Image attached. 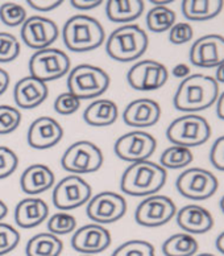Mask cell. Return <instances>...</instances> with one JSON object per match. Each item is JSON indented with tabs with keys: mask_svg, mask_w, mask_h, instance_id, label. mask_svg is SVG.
I'll list each match as a JSON object with an SVG mask.
<instances>
[{
	"mask_svg": "<svg viewBox=\"0 0 224 256\" xmlns=\"http://www.w3.org/2000/svg\"><path fill=\"white\" fill-rule=\"evenodd\" d=\"M177 208L172 198L166 196H149L139 204L135 212V220L140 226L160 227L176 216Z\"/></svg>",
	"mask_w": 224,
	"mask_h": 256,
	"instance_id": "7c38bea8",
	"label": "cell"
},
{
	"mask_svg": "<svg viewBox=\"0 0 224 256\" xmlns=\"http://www.w3.org/2000/svg\"><path fill=\"white\" fill-rule=\"evenodd\" d=\"M103 161V154L99 146L88 140H79L65 150L61 158V165L66 172L78 176L99 170Z\"/></svg>",
	"mask_w": 224,
	"mask_h": 256,
	"instance_id": "52a82bcc",
	"label": "cell"
},
{
	"mask_svg": "<svg viewBox=\"0 0 224 256\" xmlns=\"http://www.w3.org/2000/svg\"><path fill=\"white\" fill-rule=\"evenodd\" d=\"M217 248L219 252H222L224 255V231L222 232L217 239Z\"/></svg>",
	"mask_w": 224,
	"mask_h": 256,
	"instance_id": "7dc6e473",
	"label": "cell"
},
{
	"mask_svg": "<svg viewBox=\"0 0 224 256\" xmlns=\"http://www.w3.org/2000/svg\"><path fill=\"white\" fill-rule=\"evenodd\" d=\"M81 107V99L66 92L59 94L54 100V111L59 115H71L75 114Z\"/></svg>",
	"mask_w": 224,
	"mask_h": 256,
	"instance_id": "8d00e7d4",
	"label": "cell"
},
{
	"mask_svg": "<svg viewBox=\"0 0 224 256\" xmlns=\"http://www.w3.org/2000/svg\"><path fill=\"white\" fill-rule=\"evenodd\" d=\"M21 52L20 41L8 32H0V64L12 62Z\"/></svg>",
	"mask_w": 224,
	"mask_h": 256,
	"instance_id": "836d02e7",
	"label": "cell"
},
{
	"mask_svg": "<svg viewBox=\"0 0 224 256\" xmlns=\"http://www.w3.org/2000/svg\"><path fill=\"white\" fill-rule=\"evenodd\" d=\"M110 231L98 224H90L78 228L71 236V247L82 255H94L106 251L111 246Z\"/></svg>",
	"mask_w": 224,
	"mask_h": 256,
	"instance_id": "2e32d148",
	"label": "cell"
},
{
	"mask_svg": "<svg viewBox=\"0 0 224 256\" xmlns=\"http://www.w3.org/2000/svg\"><path fill=\"white\" fill-rule=\"evenodd\" d=\"M8 86H9V74L3 68H0V96H3L7 92Z\"/></svg>",
	"mask_w": 224,
	"mask_h": 256,
	"instance_id": "ee69618b",
	"label": "cell"
},
{
	"mask_svg": "<svg viewBox=\"0 0 224 256\" xmlns=\"http://www.w3.org/2000/svg\"><path fill=\"white\" fill-rule=\"evenodd\" d=\"M215 80L217 82H221V84H224V64L219 65L217 68V74H215Z\"/></svg>",
	"mask_w": 224,
	"mask_h": 256,
	"instance_id": "bcb514c9",
	"label": "cell"
},
{
	"mask_svg": "<svg viewBox=\"0 0 224 256\" xmlns=\"http://www.w3.org/2000/svg\"><path fill=\"white\" fill-rule=\"evenodd\" d=\"M127 212V201L115 192H100L90 198L86 214L94 224H110L121 220Z\"/></svg>",
	"mask_w": 224,
	"mask_h": 256,
	"instance_id": "30bf717a",
	"label": "cell"
},
{
	"mask_svg": "<svg viewBox=\"0 0 224 256\" xmlns=\"http://www.w3.org/2000/svg\"><path fill=\"white\" fill-rule=\"evenodd\" d=\"M190 61L198 68H218L224 64V37L207 34L198 38L190 49Z\"/></svg>",
	"mask_w": 224,
	"mask_h": 256,
	"instance_id": "e0dca14e",
	"label": "cell"
},
{
	"mask_svg": "<svg viewBox=\"0 0 224 256\" xmlns=\"http://www.w3.org/2000/svg\"><path fill=\"white\" fill-rule=\"evenodd\" d=\"M173 76L176 78H188L190 76V68L186 64H178L173 68Z\"/></svg>",
	"mask_w": 224,
	"mask_h": 256,
	"instance_id": "7bdbcfd3",
	"label": "cell"
},
{
	"mask_svg": "<svg viewBox=\"0 0 224 256\" xmlns=\"http://www.w3.org/2000/svg\"><path fill=\"white\" fill-rule=\"evenodd\" d=\"M176 216L178 226L188 234H205L214 226L211 212L199 205H186Z\"/></svg>",
	"mask_w": 224,
	"mask_h": 256,
	"instance_id": "44dd1931",
	"label": "cell"
},
{
	"mask_svg": "<svg viewBox=\"0 0 224 256\" xmlns=\"http://www.w3.org/2000/svg\"><path fill=\"white\" fill-rule=\"evenodd\" d=\"M63 128L50 116H40L32 122L26 140L34 150H49L62 140Z\"/></svg>",
	"mask_w": 224,
	"mask_h": 256,
	"instance_id": "ac0fdd59",
	"label": "cell"
},
{
	"mask_svg": "<svg viewBox=\"0 0 224 256\" xmlns=\"http://www.w3.org/2000/svg\"><path fill=\"white\" fill-rule=\"evenodd\" d=\"M75 227H77L75 216L66 212H55L48 220L49 232L57 235V236L71 234L73 231H75Z\"/></svg>",
	"mask_w": 224,
	"mask_h": 256,
	"instance_id": "4dcf8cb0",
	"label": "cell"
},
{
	"mask_svg": "<svg viewBox=\"0 0 224 256\" xmlns=\"http://www.w3.org/2000/svg\"><path fill=\"white\" fill-rule=\"evenodd\" d=\"M210 161L214 165V168L224 172V136H221L211 146Z\"/></svg>",
	"mask_w": 224,
	"mask_h": 256,
	"instance_id": "ab89813d",
	"label": "cell"
},
{
	"mask_svg": "<svg viewBox=\"0 0 224 256\" xmlns=\"http://www.w3.org/2000/svg\"><path fill=\"white\" fill-rule=\"evenodd\" d=\"M119 118L118 104L111 99H96L83 112V119L92 127H107L114 124Z\"/></svg>",
	"mask_w": 224,
	"mask_h": 256,
	"instance_id": "cb8c5ba5",
	"label": "cell"
},
{
	"mask_svg": "<svg viewBox=\"0 0 224 256\" xmlns=\"http://www.w3.org/2000/svg\"><path fill=\"white\" fill-rule=\"evenodd\" d=\"M224 7L222 0H185L182 2L184 16L191 22H205L217 18Z\"/></svg>",
	"mask_w": 224,
	"mask_h": 256,
	"instance_id": "484cf974",
	"label": "cell"
},
{
	"mask_svg": "<svg viewBox=\"0 0 224 256\" xmlns=\"http://www.w3.org/2000/svg\"><path fill=\"white\" fill-rule=\"evenodd\" d=\"M63 44L75 53L98 49L106 40L103 26L88 15H75L70 18L62 30Z\"/></svg>",
	"mask_w": 224,
	"mask_h": 256,
	"instance_id": "3957f363",
	"label": "cell"
},
{
	"mask_svg": "<svg viewBox=\"0 0 224 256\" xmlns=\"http://www.w3.org/2000/svg\"><path fill=\"white\" fill-rule=\"evenodd\" d=\"M219 84L215 78L205 74H193L185 78L177 88L174 106L184 112H198L211 107L218 100Z\"/></svg>",
	"mask_w": 224,
	"mask_h": 256,
	"instance_id": "6da1fadb",
	"label": "cell"
},
{
	"mask_svg": "<svg viewBox=\"0 0 224 256\" xmlns=\"http://www.w3.org/2000/svg\"><path fill=\"white\" fill-rule=\"evenodd\" d=\"M22 42L30 49L42 50L50 48L59 36V30L53 20L44 16H32L28 18L21 26Z\"/></svg>",
	"mask_w": 224,
	"mask_h": 256,
	"instance_id": "9a60e30c",
	"label": "cell"
},
{
	"mask_svg": "<svg viewBox=\"0 0 224 256\" xmlns=\"http://www.w3.org/2000/svg\"><path fill=\"white\" fill-rule=\"evenodd\" d=\"M82 256H94V255H82Z\"/></svg>",
	"mask_w": 224,
	"mask_h": 256,
	"instance_id": "f5cc1de1",
	"label": "cell"
},
{
	"mask_svg": "<svg viewBox=\"0 0 224 256\" xmlns=\"http://www.w3.org/2000/svg\"><path fill=\"white\" fill-rule=\"evenodd\" d=\"M49 96V88L45 82L26 76L17 80L13 88V99L18 108L32 110L46 100Z\"/></svg>",
	"mask_w": 224,
	"mask_h": 256,
	"instance_id": "ffe728a7",
	"label": "cell"
},
{
	"mask_svg": "<svg viewBox=\"0 0 224 256\" xmlns=\"http://www.w3.org/2000/svg\"><path fill=\"white\" fill-rule=\"evenodd\" d=\"M176 12L166 6H156L148 12L147 26L155 33H162L169 30L176 24Z\"/></svg>",
	"mask_w": 224,
	"mask_h": 256,
	"instance_id": "f1b7e54d",
	"label": "cell"
},
{
	"mask_svg": "<svg viewBox=\"0 0 224 256\" xmlns=\"http://www.w3.org/2000/svg\"><path fill=\"white\" fill-rule=\"evenodd\" d=\"M145 4L141 0H108L106 3L107 18L119 24H129L143 15Z\"/></svg>",
	"mask_w": 224,
	"mask_h": 256,
	"instance_id": "d4e9b609",
	"label": "cell"
},
{
	"mask_svg": "<svg viewBox=\"0 0 224 256\" xmlns=\"http://www.w3.org/2000/svg\"><path fill=\"white\" fill-rule=\"evenodd\" d=\"M69 56L61 49L46 48L37 50L29 60V76L42 80L50 82L62 78L70 70Z\"/></svg>",
	"mask_w": 224,
	"mask_h": 256,
	"instance_id": "ba28073f",
	"label": "cell"
},
{
	"mask_svg": "<svg viewBox=\"0 0 224 256\" xmlns=\"http://www.w3.org/2000/svg\"><path fill=\"white\" fill-rule=\"evenodd\" d=\"M48 216L49 206L41 198H24L18 202L15 208L16 224L21 228H33L40 226Z\"/></svg>",
	"mask_w": 224,
	"mask_h": 256,
	"instance_id": "7402d4cb",
	"label": "cell"
},
{
	"mask_svg": "<svg viewBox=\"0 0 224 256\" xmlns=\"http://www.w3.org/2000/svg\"><path fill=\"white\" fill-rule=\"evenodd\" d=\"M55 176L53 170L44 164H33L22 172L20 186L22 192L29 196H36L54 186Z\"/></svg>",
	"mask_w": 224,
	"mask_h": 256,
	"instance_id": "603a6c76",
	"label": "cell"
},
{
	"mask_svg": "<svg viewBox=\"0 0 224 256\" xmlns=\"http://www.w3.org/2000/svg\"><path fill=\"white\" fill-rule=\"evenodd\" d=\"M18 166L17 154L8 146H0V180L15 173Z\"/></svg>",
	"mask_w": 224,
	"mask_h": 256,
	"instance_id": "74e56055",
	"label": "cell"
},
{
	"mask_svg": "<svg viewBox=\"0 0 224 256\" xmlns=\"http://www.w3.org/2000/svg\"><path fill=\"white\" fill-rule=\"evenodd\" d=\"M20 243V234L15 227L0 222V256L12 252Z\"/></svg>",
	"mask_w": 224,
	"mask_h": 256,
	"instance_id": "d590c367",
	"label": "cell"
},
{
	"mask_svg": "<svg viewBox=\"0 0 224 256\" xmlns=\"http://www.w3.org/2000/svg\"><path fill=\"white\" fill-rule=\"evenodd\" d=\"M169 72L165 65L155 60H143L129 69L127 80L137 92H153L168 82Z\"/></svg>",
	"mask_w": 224,
	"mask_h": 256,
	"instance_id": "5bb4252c",
	"label": "cell"
},
{
	"mask_svg": "<svg viewBox=\"0 0 224 256\" xmlns=\"http://www.w3.org/2000/svg\"><path fill=\"white\" fill-rule=\"evenodd\" d=\"M166 178V169L160 164L149 160L139 161L124 170L120 180V189L132 197H149L161 190Z\"/></svg>",
	"mask_w": 224,
	"mask_h": 256,
	"instance_id": "7a4b0ae2",
	"label": "cell"
},
{
	"mask_svg": "<svg viewBox=\"0 0 224 256\" xmlns=\"http://www.w3.org/2000/svg\"><path fill=\"white\" fill-rule=\"evenodd\" d=\"M7 214H8L7 205H5V204H4V202L0 200V222H1V220H3L5 216H7Z\"/></svg>",
	"mask_w": 224,
	"mask_h": 256,
	"instance_id": "c3c4849f",
	"label": "cell"
},
{
	"mask_svg": "<svg viewBox=\"0 0 224 256\" xmlns=\"http://www.w3.org/2000/svg\"><path fill=\"white\" fill-rule=\"evenodd\" d=\"M149 45L147 32L136 24H125L111 33L106 42V52L119 62H131L147 52Z\"/></svg>",
	"mask_w": 224,
	"mask_h": 256,
	"instance_id": "277c9868",
	"label": "cell"
},
{
	"mask_svg": "<svg viewBox=\"0 0 224 256\" xmlns=\"http://www.w3.org/2000/svg\"><path fill=\"white\" fill-rule=\"evenodd\" d=\"M197 256H215V255H213V254H199V255Z\"/></svg>",
	"mask_w": 224,
	"mask_h": 256,
	"instance_id": "816d5d0a",
	"label": "cell"
},
{
	"mask_svg": "<svg viewBox=\"0 0 224 256\" xmlns=\"http://www.w3.org/2000/svg\"><path fill=\"white\" fill-rule=\"evenodd\" d=\"M62 251V240L50 232L36 234L25 246L26 256H59Z\"/></svg>",
	"mask_w": 224,
	"mask_h": 256,
	"instance_id": "4316f807",
	"label": "cell"
},
{
	"mask_svg": "<svg viewBox=\"0 0 224 256\" xmlns=\"http://www.w3.org/2000/svg\"><path fill=\"white\" fill-rule=\"evenodd\" d=\"M153 4H156V6H165V4H170L172 2H152Z\"/></svg>",
	"mask_w": 224,
	"mask_h": 256,
	"instance_id": "681fc988",
	"label": "cell"
},
{
	"mask_svg": "<svg viewBox=\"0 0 224 256\" xmlns=\"http://www.w3.org/2000/svg\"><path fill=\"white\" fill-rule=\"evenodd\" d=\"M217 115L219 119L224 120V92L222 94L219 98H218V103H217Z\"/></svg>",
	"mask_w": 224,
	"mask_h": 256,
	"instance_id": "f6af8a7d",
	"label": "cell"
},
{
	"mask_svg": "<svg viewBox=\"0 0 224 256\" xmlns=\"http://www.w3.org/2000/svg\"><path fill=\"white\" fill-rule=\"evenodd\" d=\"M194 36L193 26L189 22H177L170 28L169 40L174 45L186 44Z\"/></svg>",
	"mask_w": 224,
	"mask_h": 256,
	"instance_id": "f35d334b",
	"label": "cell"
},
{
	"mask_svg": "<svg viewBox=\"0 0 224 256\" xmlns=\"http://www.w3.org/2000/svg\"><path fill=\"white\" fill-rule=\"evenodd\" d=\"M221 208H222V212H223V214H224V196L222 197V200H221Z\"/></svg>",
	"mask_w": 224,
	"mask_h": 256,
	"instance_id": "f907efd6",
	"label": "cell"
},
{
	"mask_svg": "<svg viewBox=\"0 0 224 256\" xmlns=\"http://www.w3.org/2000/svg\"><path fill=\"white\" fill-rule=\"evenodd\" d=\"M71 6L77 10H81V11H90V10H94V8L99 7L100 4H103L102 0H90V2H85V0H71L70 2Z\"/></svg>",
	"mask_w": 224,
	"mask_h": 256,
	"instance_id": "b9f144b4",
	"label": "cell"
},
{
	"mask_svg": "<svg viewBox=\"0 0 224 256\" xmlns=\"http://www.w3.org/2000/svg\"><path fill=\"white\" fill-rule=\"evenodd\" d=\"M110 76L102 68L81 64L71 69L67 77L69 92L82 99H95L103 96L110 88Z\"/></svg>",
	"mask_w": 224,
	"mask_h": 256,
	"instance_id": "5b68a950",
	"label": "cell"
},
{
	"mask_svg": "<svg viewBox=\"0 0 224 256\" xmlns=\"http://www.w3.org/2000/svg\"><path fill=\"white\" fill-rule=\"evenodd\" d=\"M92 189L86 180L70 174L59 181L53 192V204L61 212L73 210L90 201Z\"/></svg>",
	"mask_w": 224,
	"mask_h": 256,
	"instance_id": "8fae6325",
	"label": "cell"
},
{
	"mask_svg": "<svg viewBox=\"0 0 224 256\" xmlns=\"http://www.w3.org/2000/svg\"><path fill=\"white\" fill-rule=\"evenodd\" d=\"M194 160V154L190 148L173 146L166 148L160 158V165L165 169H181L188 166Z\"/></svg>",
	"mask_w": 224,
	"mask_h": 256,
	"instance_id": "f546056e",
	"label": "cell"
},
{
	"mask_svg": "<svg viewBox=\"0 0 224 256\" xmlns=\"http://www.w3.org/2000/svg\"><path fill=\"white\" fill-rule=\"evenodd\" d=\"M211 136V127L203 116L188 114L177 118L166 130V138L174 146H202Z\"/></svg>",
	"mask_w": 224,
	"mask_h": 256,
	"instance_id": "8992f818",
	"label": "cell"
},
{
	"mask_svg": "<svg viewBox=\"0 0 224 256\" xmlns=\"http://www.w3.org/2000/svg\"><path fill=\"white\" fill-rule=\"evenodd\" d=\"M0 20L4 26H18L26 20V11L21 4L7 2L0 7Z\"/></svg>",
	"mask_w": 224,
	"mask_h": 256,
	"instance_id": "d6a6232c",
	"label": "cell"
},
{
	"mask_svg": "<svg viewBox=\"0 0 224 256\" xmlns=\"http://www.w3.org/2000/svg\"><path fill=\"white\" fill-rule=\"evenodd\" d=\"M157 140L148 132L132 131L120 136L114 146V152L120 160L139 162L148 160L155 154Z\"/></svg>",
	"mask_w": 224,
	"mask_h": 256,
	"instance_id": "4fadbf2b",
	"label": "cell"
},
{
	"mask_svg": "<svg viewBox=\"0 0 224 256\" xmlns=\"http://www.w3.org/2000/svg\"><path fill=\"white\" fill-rule=\"evenodd\" d=\"M161 118V107L149 98L135 99L125 107L123 120L127 126L135 128H148L155 126Z\"/></svg>",
	"mask_w": 224,
	"mask_h": 256,
	"instance_id": "d6986e66",
	"label": "cell"
},
{
	"mask_svg": "<svg viewBox=\"0 0 224 256\" xmlns=\"http://www.w3.org/2000/svg\"><path fill=\"white\" fill-rule=\"evenodd\" d=\"M21 123V112L16 107L0 104V135H8Z\"/></svg>",
	"mask_w": 224,
	"mask_h": 256,
	"instance_id": "e575fe53",
	"label": "cell"
},
{
	"mask_svg": "<svg viewBox=\"0 0 224 256\" xmlns=\"http://www.w3.org/2000/svg\"><path fill=\"white\" fill-rule=\"evenodd\" d=\"M178 193L189 200L203 201L213 197L219 188V181L213 173L203 168L186 169L176 181Z\"/></svg>",
	"mask_w": 224,
	"mask_h": 256,
	"instance_id": "9c48e42d",
	"label": "cell"
},
{
	"mask_svg": "<svg viewBox=\"0 0 224 256\" xmlns=\"http://www.w3.org/2000/svg\"><path fill=\"white\" fill-rule=\"evenodd\" d=\"M198 248V240L188 232L172 235L162 244V252L165 256H194Z\"/></svg>",
	"mask_w": 224,
	"mask_h": 256,
	"instance_id": "83f0119b",
	"label": "cell"
},
{
	"mask_svg": "<svg viewBox=\"0 0 224 256\" xmlns=\"http://www.w3.org/2000/svg\"><path fill=\"white\" fill-rule=\"evenodd\" d=\"M30 7L40 12H50L63 3L62 0H28Z\"/></svg>",
	"mask_w": 224,
	"mask_h": 256,
	"instance_id": "60d3db41",
	"label": "cell"
},
{
	"mask_svg": "<svg viewBox=\"0 0 224 256\" xmlns=\"http://www.w3.org/2000/svg\"><path fill=\"white\" fill-rule=\"evenodd\" d=\"M111 256H156V251L149 242L135 239L119 246Z\"/></svg>",
	"mask_w": 224,
	"mask_h": 256,
	"instance_id": "1f68e13d",
	"label": "cell"
}]
</instances>
